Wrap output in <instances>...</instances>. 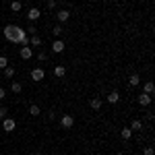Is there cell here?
I'll return each instance as SVG.
<instances>
[{
	"label": "cell",
	"mask_w": 155,
	"mask_h": 155,
	"mask_svg": "<svg viewBox=\"0 0 155 155\" xmlns=\"http://www.w3.org/2000/svg\"><path fill=\"white\" fill-rule=\"evenodd\" d=\"M2 33L4 37L12 41V44H19V46H29V37H27V31L21 29L19 25H6L4 29H2Z\"/></svg>",
	"instance_id": "obj_1"
},
{
	"label": "cell",
	"mask_w": 155,
	"mask_h": 155,
	"mask_svg": "<svg viewBox=\"0 0 155 155\" xmlns=\"http://www.w3.org/2000/svg\"><path fill=\"white\" fill-rule=\"evenodd\" d=\"M72 126H74V116H72V114H62V116H60V128L68 130Z\"/></svg>",
	"instance_id": "obj_2"
},
{
	"label": "cell",
	"mask_w": 155,
	"mask_h": 155,
	"mask_svg": "<svg viewBox=\"0 0 155 155\" xmlns=\"http://www.w3.org/2000/svg\"><path fill=\"white\" fill-rule=\"evenodd\" d=\"M0 124H2V128H4V132H12L15 128H17V122H15L12 118H8V116H6L4 120H2Z\"/></svg>",
	"instance_id": "obj_3"
},
{
	"label": "cell",
	"mask_w": 155,
	"mask_h": 155,
	"mask_svg": "<svg viewBox=\"0 0 155 155\" xmlns=\"http://www.w3.org/2000/svg\"><path fill=\"white\" fill-rule=\"evenodd\" d=\"M44 79H46V71H44V68H33V71H31V81L39 83V81H44Z\"/></svg>",
	"instance_id": "obj_4"
},
{
	"label": "cell",
	"mask_w": 155,
	"mask_h": 155,
	"mask_svg": "<svg viewBox=\"0 0 155 155\" xmlns=\"http://www.w3.org/2000/svg\"><path fill=\"white\" fill-rule=\"evenodd\" d=\"M56 19H58V23L60 25H64L68 19H71V11H66V8H62V11L56 12Z\"/></svg>",
	"instance_id": "obj_5"
},
{
	"label": "cell",
	"mask_w": 155,
	"mask_h": 155,
	"mask_svg": "<svg viewBox=\"0 0 155 155\" xmlns=\"http://www.w3.org/2000/svg\"><path fill=\"white\" fill-rule=\"evenodd\" d=\"M64 48H66V44H64L60 37H58V39H54V44H52V52H54V54H62Z\"/></svg>",
	"instance_id": "obj_6"
},
{
	"label": "cell",
	"mask_w": 155,
	"mask_h": 155,
	"mask_svg": "<svg viewBox=\"0 0 155 155\" xmlns=\"http://www.w3.org/2000/svg\"><path fill=\"white\" fill-rule=\"evenodd\" d=\"M39 17H41V11H39V8H35V6L27 11V19H29V21H37Z\"/></svg>",
	"instance_id": "obj_7"
},
{
	"label": "cell",
	"mask_w": 155,
	"mask_h": 155,
	"mask_svg": "<svg viewBox=\"0 0 155 155\" xmlns=\"http://www.w3.org/2000/svg\"><path fill=\"white\" fill-rule=\"evenodd\" d=\"M19 54H21V58H23V60H31V58H33V50L29 48V46H23Z\"/></svg>",
	"instance_id": "obj_8"
},
{
	"label": "cell",
	"mask_w": 155,
	"mask_h": 155,
	"mask_svg": "<svg viewBox=\"0 0 155 155\" xmlns=\"http://www.w3.org/2000/svg\"><path fill=\"white\" fill-rule=\"evenodd\" d=\"M89 106H91V110H95V112H99V110H101V106H104V101H101V97H91Z\"/></svg>",
	"instance_id": "obj_9"
},
{
	"label": "cell",
	"mask_w": 155,
	"mask_h": 155,
	"mask_svg": "<svg viewBox=\"0 0 155 155\" xmlns=\"http://www.w3.org/2000/svg\"><path fill=\"white\" fill-rule=\"evenodd\" d=\"M128 83H130V87H139L141 85V74L139 72H132L130 77H128Z\"/></svg>",
	"instance_id": "obj_10"
},
{
	"label": "cell",
	"mask_w": 155,
	"mask_h": 155,
	"mask_svg": "<svg viewBox=\"0 0 155 155\" xmlns=\"http://www.w3.org/2000/svg\"><path fill=\"white\" fill-rule=\"evenodd\" d=\"M137 101H139V106L147 107V106H149V104H151V95H147V93H141V95H139V99H137Z\"/></svg>",
	"instance_id": "obj_11"
},
{
	"label": "cell",
	"mask_w": 155,
	"mask_h": 155,
	"mask_svg": "<svg viewBox=\"0 0 155 155\" xmlns=\"http://www.w3.org/2000/svg\"><path fill=\"white\" fill-rule=\"evenodd\" d=\"M54 77H58V79H64V77H66V68H64L62 64L54 66Z\"/></svg>",
	"instance_id": "obj_12"
},
{
	"label": "cell",
	"mask_w": 155,
	"mask_h": 155,
	"mask_svg": "<svg viewBox=\"0 0 155 155\" xmlns=\"http://www.w3.org/2000/svg\"><path fill=\"white\" fill-rule=\"evenodd\" d=\"M118 101H120V93H118V91H112V93L107 95V104L114 106V104H118Z\"/></svg>",
	"instance_id": "obj_13"
},
{
	"label": "cell",
	"mask_w": 155,
	"mask_h": 155,
	"mask_svg": "<svg viewBox=\"0 0 155 155\" xmlns=\"http://www.w3.org/2000/svg\"><path fill=\"white\" fill-rule=\"evenodd\" d=\"M120 137H122L124 141H130V139H132V130L128 128V126H124V128L120 130Z\"/></svg>",
	"instance_id": "obj_14"
},
{
	"label": "cell",
	"mask_w": 155,
	"mask_h": 155,
	"mask_svg": "<svg viewBox=\"0 0 155 155\" xmlns=\"http://www.w3.org/2000/svg\"><path fill=\"white\" fill-rule=\"evenodd\" d=\"M153 91H155V85L151 83V81H147V83L143 85V93H147V95H153Z\"/></svg>",
	"instance_id": "obj_15"
},
{
	"label": "cell",
	"mask_w": 155,
	"mask_h": 155,
	"mask_svg": "<svg viewBox=\"0 0 155 155\" xmlns=\"http://www.w3.org/2000/svg\"><path fill=\"white\" fill-rule=\"evenodd\" d=\"M128 128H130L132 132H134V130H143V120H139V118H137V120H132V124L128 126Z\"/></svg>",
	"instance_id": "obj_16"
},
{
	"label": "cell",
	"mask_w": 155,
	"mask_h": 155,
	"mask_svg": "<svg viewBox=\"0 0 155 155\" xmlns=\"http://www.w3.org/2000/svg\"><path fill=\"white\" fill-rule=\"evenodd\" d=\"M62 33H64V27H62V25H56V27H54V29H52V35H54V37H56V39H58V37L60 35H62Z\"/></svg>",
	"instance_id": "obj_17"
},
{
	"label": "cell",
	"mask_w": 155,
	"mask_h": 155,
	"mask_svg": "<svg viewBox=\"0 0 155 155\" xmlns=\"http://www.w3.org/2000/svg\"><path fill=\"white\" fill-rule=\"evenodd\" d=\"M29 114H31V116H39V114H41V107L37 106V104H31V106H29Z\"/></svg>",
	"instance_id": "obj_18"
},
{
	"label": "cell",
	"mask_w": 155,
	"mask_h": 155,
	"mask_svg": "<svg viewBox=\"0 0 155 155\" xmlns=\"http://www.w3.org/2000/svg\"><path fill=\"white\" fill-rule=\"evenodd\" d=\"M11 91L12 93H21L23 91V85L19 83V81H15V83H11Z\"/></svg>",
	"instance_id": "obj_19"
},
{
	"label": "cell",
	"mask_w": 155,
	"mask_h": 155,
	"mask_svg": "<svg viewBox=\"0 0 155 155\" xmlns=\"http://www.w3.org/2000/svg\"><path fill=\"white\" fill-rule=\"evenodd\" d=\"M29 46H41V37L37 35V33H35V35H31V37H29Z\"/></svg>",
	"instance_id": "obj_20"
},
{
	"label": "cell",
	"mask_w": 155,
	"mask_h": 155,
	"mask_svg": "<svg viewBox=\"0 0 155 155\" xmlns=\"http://www.w3.org/2000/svg\"><path fill=\"white\" fill-rule=\"evenodd\" d=\"M21 8H23V4H21L19 0H12V2H11V11L12 12H19Z\"/></svg>",
	"instance_id": "obj_21"
},
{
	"label": "cell",
	"mask_w": 155,
	"mask_h": 155,
	"mask_svg": "<svg viewBox=\"0 0 155 155\" xmlns=\"http://www.w3.org/2000/svg\"><path fill=\"white\" fill-rule=\"evenodd\" d=\"M4 77H6V79H12V77H15V68H12V66H6V68H4Z\"/></svg>",
	"instance_id": "obj_22"
},
{
	"label": "cell",
	"mask_w": 155,
	"mask_h": 155,
	"mask_svg": "<svg viewBox=\"0 0 155 155\" xmlns=\"http://www.w3.org/2000/svg\"><path fill=\"white\" fill-rule=\"evenodd\" d=\"M6 66H8V58L6 56H0V71H4Z\"/></svg>",
	"instance_id": "obj_23"
},
{
	"label": "cell",
	"mask_w": 155,
	"mask_h": 155,
	"mask_svg": "<svg viewBox=\"0 0 155 155\" xmlns=\"http://www.w3.org/2000/svg\"><path fill=\"white\" fill-rule=\"evenodd\" d=\"M6 116H8V107H6V106H2V107H0V120H4Z\"/></svg>",
	"instance_id": "obj_24"
},
{
	"label": "cell",
	"mask_w": 155,
	"mask_h": 155,
	"mask_svg": "<svg viewBox=\"0 0 155 155\" xmlns=\"http://www.w3.org/2000/svg\"><path fill=\"white\" fill-rule=\"evenodd\" d=\"M37 60H39V62H48V54H46V52H39V54H37Z\"/></svg>",
	"instance_id": "obj_25"
},
{
	"label": "cell",
	"mask_w": 155,
	"mask_h": 155,
	"mask_svg": "<svg viewBox=\"0 0 155 155\" xmlns=\"http://www.w3.org/2000/svg\"><path fill=\"white\" fill-rule=\"evenodd\" d=\"M27 33L35 35V33H37V27H35V25H29V27H27Z\"/></svg>",
	"instance_id": "obj_26"
},
{
	"label": "cell",
	"mask_w": 155,
	"mask_h": 155,
	"mask_svg": "<svg viewBox=\"0 0 155 155\" xmlns=\"http://www.w3.org/2000/svg\"><path fill=\"white\" fill-rule=\"evenodd\" d=\"M56 6H58V2H56V0H48V8H50V11H54Z\"/></svg>",
	"instance_id": "obj_27"
},
{
	"label": "cell",
	"mask_w": 155,
	"mask_h": 155,
	"mask_svg": "<svg viewBox=\"0 0 155 155\" xmlns=\"http://www.w3.org/2000/svg\"><path fill=\"white\" fill-rule=\"evenodd\" d=\"M143 155H153V147H145V149H143Z\"/></svg>",
	"instance_id": "obj_28"
},
{
	"label": "cell",
	"mask_w": 155,
	"mask_h": 155,
	"mask_svg": "<svg viewBox=\"0 0 155 155\" xmlns=\"http://www.w3.org/2000/svg\"><path fill=\"white\" fill-rule=\"evenodd\" d=\"M4 97H6V91H4V89H2V87H0V101H2V99H4Z\"/></svg>",
	"instance_id": "obj_29"
},
{
	"label": "cell",
	"mask_w": 155,
	"mask_h": 155,
	"mask_svg": "<svg viewBox=\"0 0 155 155\" xmlns=\"http://www.w3.org/2000/svg\"><path fill=\"white\" fill-rule=\"evenodd\" d=\"M35 155H44V153H41V151H37V153H35Z\"/></svg>",
	"instance_id": "obj_30"
},
{
	"label": "cell",
	"mask_w": 155,
	"mask_h": 155,
	"mask_svg": "<svg viewBox=\"0 0 155 155\" xmlns=\"http://www.w3.org/2000/svg\"><path fill=\"white\" fill-rule=\"evenodd\" d=\"M116 155H124V153H122V151H118V153H116Z\"/></svg>",
	"instance_id": "obj_31"
},
{
	"label": "cell",
	"mask_w": 155,
	"mask_h": 155,
	"mask_svg": "<svg viewBox=\"0 0 155 155\" xmlns=\"http://www.w3.org/2000/svg\"><path fill=\"white\" fill-rule=\"evenodd\" d=\"M56 2H64V0H56Z\"/></svg>",
	"instance_id": "obj_32"
},
{
	"label": "cell",
	"mask_w": 155,
	"mask_h": 155,
	"mask_svg": "<svg viewBox=\"0 0 155 155\" xmlns=\"http://www.w3.org/2000/svg\"><path fill=\"white\" fill-rule=\"evenodd\" d=\"M104 2H110V0H104Z\"/></svg>",
	"instance_id": "obj_33"
}]
</instances>
